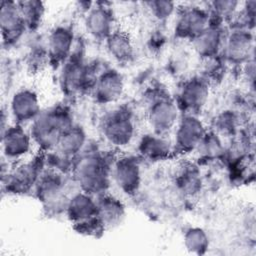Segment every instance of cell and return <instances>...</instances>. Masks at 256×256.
<instances>
[{
    "label": "cell",
    "mask_w": 256,
    "mask_h": 256,
    "mask_svg": "<svg viewBox=\"0 0 256 256\" xmlns=\"http://www.w3.org/2000/svg\"><path fill=\"white\" fill-rule=\"evenodd\" d=\"M72 125L71 115L66 108L55 107L40 114L32 121L30 135L43 150L56 148L64 131Z\"/></svg>",
    "instance_id": "1"
},
{
    "label": "cell",
    "mask_w": 256,
    "mask_h": 256,
    "mask_svg": "<svg viewBox=\"0 0 256 256\" xmlns=\"http://www.w3.org/2000/svg\"><path fill=\"white\" fill-rule=\"evenodd\" d=\"M75 177L83 192L89 195L103 193L108 184V165L99 155H89L75 169Z\"/></svg>",
    "instance_id": "2"
},
{
    "label": "cell",
    "mask_w": 256,
    "mask_h": 256,
    "mask_svg": "<svg viewBox=\"0 0 256 256\" xmlns=\"http://www.w3.org/2000/svg\"><path fill=\"white\" fill-rule=\"evenodd\" d=\"M104 138L112 145L122 147L131 142L135 127L130 114L125 110H115L107 114L101 126Z\"/></svg>",
    "instance_id": "3"
},
{
    "label": "cell",
    "mask_w": 256,
    "mask_h": 256,
    "mask_svg": "<svg viewBox=\"0 0 256 256\" xmlns=\"http://www.w3.org/2000/svg\"><path fill=\"white\" fill-rule=\"evenodd\" d=\"M90 68L78 57L68 58L63 65L60 81L62 89L67 94H74L94 86L96 78H93Z\"/></svg>",
    "instance_id": "4"
},
{
    "label": "cell",
    "mask_w": 256,
    "mask_h": 256,
    "mask_svg": "<svg viewBox=\"0 0 256 256\" xmlns=\"http://www.w3.org/2000/svg\"><path fill=\"white\" fill-rule=\"evenodd\" d=\"M147 118L154 132L162 135L175 126L178 119V107L168 96H156L149 104Z\"/></svg>",
    "instance_id": "5"
},
{
    "label": "cell",
    "mask_w": 256,
    "mask_h": 256,
    "mask_svg": "<svg viewBox=\"0 0 256 256\" xmlns=\"http://www.w3.org/2000/svg\"><path fill=\"white\" fill-rule=\"evenodd\" d=\"M206 131L202 121L193 114L182 117L175 132V145L181 152H190L197 149Z\"/></svg>",
    "instance_id": "6"
},
{
    "label": "cell",
    "mask_w": 256,
    "mask_h": 256,
    "mask_svg": "<svg viewBox=\"0 0 256 256\" xmlns=\"http://www.w3.org/2000/svg\"><path fill=\"white\" fill-rule=\"evenodd\" d=\"M209 95L208 82L200 77H194L186 82L180 89L178 105L187 114L195 115L205 105Z\"/></svg>",
    "instance_id": "7"
},
{
    "label": "cell",
    "mask_w": 256,
    "mask_h": 256,
    "mask_svg": "<svg viewBox=\"0 0 256 256\" xmlns=\"http://www.w3.org/2000/svg\"><path fill=\"white\" fill-rule=\"evenodd\" d=\"M112 176L118 188L126 194H134L141 183L139 162L134 157L119 158L113 165Z\"/></svg>",
    "instance_id": "8"
},
{
    "label": "cell",
    "mask_w": 256,
    "mask_h": 256,
    "mask_svg": "<svg viewBox=\"0 0 256 256\" xmlns=\"http://www.w3.org/2000/svg\"><path fill=\"white\" fill-rule=\"evenodd\" d=\"M209 14L199 7L185 9L175 25V34L184 39H195L209 26Z\"/></svg>",
    "instance_id": "9"
},
{
    "label": "cell",
    "mask_w": 256,
    "mask_h": 256,
    "mask_svg": "<svg viewBox=\"0 0 256 256\" xmlns=\"http://www.w3.org/2000/svg\"><path fill=\"white\" fill-rule=\"evenodd\" d=\"M32 138L20 124L7 127L2 131V150L9 160H17L25 156L31 149Z\"/></svg>",
    "instance_id": "10"
},
{
    "label": "cell",
    "mask_w": 256,
    "mask_h": 256,
    "mask_svg": "<svg viewBox=\"0 0 256 256\" xmlns=\"http://www.w3.org/2000/svg\"><path fill=\"white\" fill-rule=\"evenodd\" d=\"M0 26L4 42L18 40L26 28L18 2L3 1L0 11Z\"/></svg>",
    "instance_id": "11"
},
{
    "label": "cell",
    "mask_w": 256,
    "mask_h": 256,
    "mask_svg": "<svg viewBox=\"0 0 256 256\" xmlns=\"http://www.w3.org/2000/svg\"><path fill=\"white\" fill-rule=\"evenodd\" d=\"M10 111L16 124L33 121L40 114V104L37 94L30 89L17 91L10 103Z\"/></svg>",
    "instance_id": "12"
},
{
    "label": "cell",
    "mask_w": 256,
    "mask_h": 256,
    "mask_svg": "<svg viewBox=\"0 0 256 256\" xmlns=\"http://www.w3.org/2000/svg\"><path fill=\"white\" fill-rule=\"evenodd\" d=\"M93 89L95 97L100 103L115 102L123 93V77L117 70L107 69L96 78Z\"/></svg>",
    "instance_id": "13"
},
{
    "label": "cell",
    "mask_w": 256,
    "mask_h": 256,
    "mask_svg": "<svg viewBox=\"0 0 256 256\" xmlns=\"http://www.w3.org/2000/svg\"><path fill=\"white\" fill-rule=\"evenodd\" d=\"M38 159L19 165L7 178V190L12 193H25L36 184L40 178V164Z\"/></svg>",
    "instance_id": "14"
},
{
    "label": "cell",
    "mask_w": 256,
    "mask_h": 256,
    "mask_svg": "<svg viewBox=\"0 0 256 256\" xmlns=\"http://www.w3.org/2000/svg\"><path fill=\"white\" fill-rule=\"evenodd\" d=\"M66 211L68 218L80 226L98 218L97 202L85 192L75 194L67 202Z\"/></svg>",
    "instance_id": "15"
},
{
    "label": "cell",
    "mask_w": 256,
    "mask_h": 256,
    "mask_svg": "<svg viewBox=\"0 0 256 256\" xmlns=\"http://www.w3.org/2000/svg\"><path fill=\"white\" fill-rule=\"evenodd\" d=\"M252 49L253 37L247 30L239 29L233 31L225 42L226 58L236 64L248 61Z\"/></svg>",
    "instance_id": "16"
},
{
    "label": "cell",
    "mask_w": 256,
    "mask_h": 256,
    "mask_svg": "<svg viewBox=\"0 0 256 256\" xmlns=\"http://www.w3.org/2000/svg\"><path fill=\"white\" fill-rule=\"evenodd\" d=\"M74 35L70 28L58 26L54 28L48 38V56L54 63L65 62L73 47Z\"/></svg>",
    "instance_id": "17"
},
{
    "label": "cell",
    "mask_w": 256,
    "mask_h": 256,
    "mask_svg": "<svg viewBox=\"0 0 256 256\" xmlns=\"http://www.w3.org/2000/svg\"><path fill=\"white\" fill-rule=\"evenodd\" d=\"M114 16L112 10L105 6H96L90 8L85 26L90 35L97 39H106L113 31Z\"/></svg>",
    "instance_id": "18"
},
{
    "label": "cell",
    "mask_w": 256,
    "mask_h": 256,
    "mask_svg": "<svg viewBox=\"0 0 256 256\" xmlns=\"http://www.w3.org/2000/svg\"><path fill=\"white\" fill-rule=\"evenodd\" d=\"M193 45L200 56L206 59L216 57L223 45V33L219 25L209 24L203 32L193 39Z\"/></svg>",
    "instance_id": "19"
},
{
    "label": "cell",
    "mask_w": 256,
    "mask_h": 256,
    "mask_svg": "<svg viewBox=\"0 0 256 256\" xmlns=\"http://www.w3.org/2000/svg\"><path fill=\"white\" fill-rule=\"evenodd\" d=\"M139 153L147 160L160 161L169 156L171 145L160 134H148L142 137L138 145Z\"/></svg>",
    "instance_id": "20"
},
{
    "label": "cell",
    "mask_w": 256,
    "mask_h": 256,
    "mask_svg": "<svg viewBox=\"0 0 256 256\" xmlns=\"http://www.w3.org/2000/svg\"><path fill=\"white\" fill-rule=\"evenodd\" d=\"M96 202L98 218L104 227H111L121 223L125 216V207L118 198L110 195H103Z\"/></svg>",
    "instance_id": "21"
},
{
    "label": "cell",
    "mask_w": 256,
    "mask_h": 256,
    "mask_svg": "<svg viewBox=\"0 0 256 256\" xmlns=\"http://www.w3.org/2000/svg\"><path fill=\"white\" fill-rule=\"evenodd\" d=\"M86 141L84 130L77 125H71L60 137L56 149L62 157H71L81 151Z\"/></svg>",
    "instance_id": "22"
},
{
    "label": "cell",
    "mask_w": 256,
    "mask_h": 256,
    "mask_svg": "<svg viewBox=\"0 0 256 256\" xmlns=\"http://www.w3.org/2000/svg\"><path fill=\"white\" fill-rule=\"evenodd\" d=\"M106 48L109 54L118 62H128L133 56V45L127 33L114 30L106 39Z\"/></svg>",
    "instance_id": "23"
},
{
    "label": "cell",
    "mask_w": 256,
    "mask_h": 256,
    "mask_svg": "<svg viewBox=\"0 0 256 256\" xmlns=\"http://www.w3.org/2000/svg\"><path fill=\"white\" fill-rule=\"evenodd\" d=\"M184 245L193 254H205L209 247V239L206 232L199 227L189 228L184 234Z\"/></svg>",
    "instance_id": "24"
},
{
    "label": "cell",
    "mask_w": 256,
    "mask_h": 256,
    "mask_svg": "<svg viewBox=\"0 0 256 256\" xmlns=\"http://www.w3.org/2000/svg\"><path fill=\"white\" fill-rule=\"evenodd\" d=\"M18 5L26 27L30 29L36 28L40 24L43 16V3L40 1H20Z\"/></svg>",
    "instance_id": "25"
},
{
    "label": "cell",
    "mask_w": 256,
    "mask_h": 256,
    "mask_svg": "<svg viewBox=\"0 0 256 256\" xmlns=\"http://www.w3.org/2000/svg\"><path fill=\"white\" fill-rule=\"evenodd\" d=\"M200 178L196 167H185L177 177V185L180 190L188 195H193L200 189Z\"/></svg>",
    "instance_id": "26"
},
{
    "label": "cell",
    "mask_w": 256,
    "mask_h": 256,
    "mask_svg": "<svg viewBox=\"0 0 256 256\" xmlns=\"http://www.w3.org/2000/svg\"><path fill=\"white\" fill-rule=\"evenodd\" d=\"M197 149L201 152V154L207 158H215L219 156L222 151L223 147L221 145V141L218 138L216 133H207L203 137L202 141L200 142Z\"/></svg>",
    "instance_id": "27"
},
{
    "label": "cell",
    "mask_w": 256,
    "mask_h": 256,
    "mask_svg": "<svg viewBox=\"0 0 256 256\" xmlns=\"http://www.w3.org/2000/svg\"><path fill=\"white\" fill-rule=\"evenodd\" d=\"M147 4L153 17L159 21H164L168 19L175 10V5L171 1L155 0L150 1Z\"/></svg>",
    "instance_id": "28"
},
{
    "label": "cell",
    "mask_w": 256,
    "mask_h": 256,
    "mask_svg": "<svg viewBox=\"0 0 256 256\" xmlns=\"http://www.w3.org/2000/svg\"><path fill=\"white\" fill-rule=\"evenodd\" d=\"M238 4H239L238 2L232 1V0L213 1L211 3L213 15H215V16H217L219 18L230 17L236 11Z\"/></svg>",
    "instance_id": "29"
},
{
    "label": "cell",
    "mask_w": 256,
    "mask_h": 256,
    "mask_svg": "<svg viewBox=\"0 0 256 256\" xmlns=\"http://www.w3.org/2000/svg\"><path fill=\"white\" fill-rule=\"evenodd\" d=\"M215 126L218 132L222 134L232 133L236 127V118L229 112H223L219 115L215 121Z\"/></svg>",
    "instance_id": "30"
}]
</instances>
